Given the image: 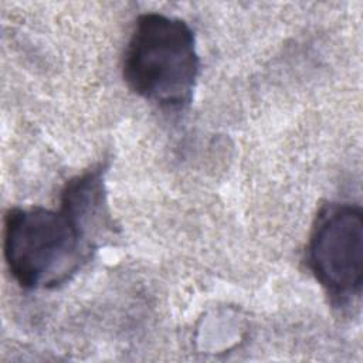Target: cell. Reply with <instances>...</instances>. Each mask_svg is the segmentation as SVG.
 <instances>
[{
  "label": "cell",
  "mask_w": 363,
  "mask_h": 363,
  "mask_svg": "<svg viewBox=\"0 0 363 363\" xmlns=\"http://www.w3.org/2000/svg\"><path fill=\"white\" fill-rule=\"evenodd\" d=\"M199 72L194 31L184 20L162 13L136 18L122 58L123 79L135 94L164 111H183Z\"/></svg>",
  "instance_id": "6da1fadb"
},
{
  "label": "cell",
  "mask_w": 363,
  "mask_h": 363,
  "mask_svg": "<svg viewBox=\"0 0 363 363\" xmlns=\"http://www.w3.org/2000/svg\"><path fill=\"white\" fill-rule=\"evenodd\" d=\"M3 251L21 288L52 289L79 272L96 247L61 208L13 207L4 218Z\"/></svg>",
  "instance_id": "7a4b0ae2"
},
{
  "label": "cell",
  "mask_w": 363,
  "mask_h": 363,
  "mask_svg": "<svg viewBox=\"0 0 363 363\" xmlns=\"http://www.w3.org/2000/svg\"><path fill=\"white\" fill-rule=\"evenodd\" d=\"M306 262L333 301L347 303L362 292L363 213L347 203L326 204L316 216Z\"/></svg>",
  "instance_id": "3957f363"
},
{
  "label": "cell",
  "mask_w": 363,
  "mask_h": 363,
  "mask_svg": "<svg viewBox=\"0 0 363 363\" xmlns=\"http://www.w3.org/2000/svg\"><path fill=\"white\" fill-rule=\"evenodd\" d=\"M104 174L105 167L96 166L67 182L60 204L96 248L116 231L106 201Z\"/></svg>",
  "instance_id": "277c9868"
}]
</instances>
